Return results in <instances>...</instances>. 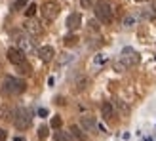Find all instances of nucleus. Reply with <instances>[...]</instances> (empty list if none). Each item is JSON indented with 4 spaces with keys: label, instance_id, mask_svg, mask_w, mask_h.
<instances>
[{
    "label": "nucleus",
    "instance_id": "obj_1",
    "mask_svg": "<svg viewBox=\"0 0 156 141\" xmlns=\"http://www.w3.org/2000/svg\"><path fill=\"white\" fill-rule=\"evenodd\" d=\"M25 82L19 80V78H15V76H6V80H4V86H2V93L8 97H15V96H21L23 92H25Z\"/></svg>",
    "mask_w": 156,
    "mask_h": 141
},
{
    "label": "nucleus",
    "instance_id": "obj_2",
    "mask_svg": "<svg viewBox=\"0 0 156 141\" xmlns=\"http://www.w3.org/2000/svg\"><path fill=\"white\" fill-rule=\"evenodd\" d=\"M95 17L105 25L112 23V8L108 4V0H99L95 4Z\"/></svg>",
    "mask_w": 156,
    "mask_h": 141
},
{
    "label": "nucleus",
    "instance_id": "obj_3",
    "mask_svg": "<svg viewBox=\"0 0 156 141\" xmlns=\"http://www.w3.org/2000/svg\"><path fill=\"white\" fill-rule=\"evenodd\" d=\"M30 122H33V116H30L29 109H17V111H15L13 124H15V128H17V130H27V128H30Z\"/></svg>",
    "mask_w": 156,
    "mask_h": 141
},
{
    "label": "nucleus",
    "instance_id": "obj_4",
    "mask_svg": "<svg viewBox=\"0 0 156 141\" xmlns=\"http://www.w3.org/2000/svg\"><path fill=\"white\" fill-rule=\"evenodd\" d=\"M40 12H42V17H44L46 21H53V19H55L57 15H59L61 8H59V4L55 2V0H48V2H44V4H42Z\"/></svg>",
    "mask_w": 156,
    "mask_h": 141
},
{
    "label": "nucleus",
    "instance_id": "obj_5",
    "mask_svg": "<svg viewBox=\"0 0 156 141\" xmlns=\"http://www.w3.org/2000/svg\"><path fill=\"white\" fill-rule=\"evenodd\" d=\"M120 61L126 67H133L139 63V53L133 50V48H129V46H126V48L122 50V56H120Z\"/></svg>",
    "mask_w": 156,
    "mask_h": 141
},
{
    "label": "nucleus",
    "instance_id": "obj_6",
    "mask_svg": "<svg viewBox=\"0 0 156 141\" xmlns=\"http://www.w3.org/2000/svg\"><path fill=\"white\" fill-rule=\"evenodd\" d=\"M13 36L17 38V42H19V50L25 53V56H30V53L34 52V44H33V40H30L29 36L19 34V33H13Z\"/></svg>",
    "mask_w": 156,
    "mask_h": 141
},
{
    "label": "nucleus",
    "instance_id": "obj_7",
    "mask_svg": "<svg viewBox=\"0 0 156 141\" xmlns=\"http://www.w3.org/2000/svg\"><path fill=\"white\" fill-rule=\"evenodd\" d=\"M8 61H10V63H13L15 67L17 65H21L23 61H27V57H25V53H23L19 48H8Z\"/></svg>",
    "mask_w": 156,
    "mask_h": 141
},
{
    "label": "nucleus",
    "instance_id": "obj_8",
    "mask_svg": "<svg viewBox=\"0 0 156 141\" xmlns=\"http://www.w3.org/2000/svg\"><path fill=\"white\" fill-rule=\"evenodd\" d=\"M15 111H17V109H13L8 101H0V118L2 120H13Z\"/></svg>",
    "mask_w": 156,
    "mask_h": 141
},
{
    "label": "nucleus",
    "instance_id": "obj_9",
    "mask_svg": "<svg viewBox=\"0 0 156 141\" xmlns=\"http://www.w3.org/2000/svg\"><path fill=\"white\" fill-rule=\"evenodd\" d=\"M38 57H40L44 63H50V61L55 57V50H53L51 46H42V48H38Z\"/></svg>",
    "mask_w": 156,
    "mask_h": 141
},
{
    "label": "nucleus",
    "instance_id": "obj_10",
    "mask_svg": "<svg viewBox=\"0 0 156 141\" xmlns=\"http://www.w3.org/2000/svg\"><path fill=\"white\" fill-rule=\"evenodd\" d=\"M65 25H67L69 31H76L78 27L82 25V15H80V13H71V15L67 17V23H65Z\"/></svg>",
    "mask_w": 156,
    "mask_h": 141
},
{
    "label": "nucleus",
    "instance_id": "obj_11",
    "mask_svg": "<svg viewBox=\"0 0 156 141\" xmlns=\"http://www.w3.org/2000/svg\"><path fill=\"white\" fill-rule=\"evenodd\" d=\"M25 29H27V33L33 34V36H40L44 33L42 25H40V23H36V21H27L25 23Z\"/></svg>",
    "mask_w": 156,
    "mask_h": 141
},
{
    "label": "nucleus",
    "instance_id": "obj_12",
    "mask_svg": "<svg viewBox=\"0 0 156 141\" xmlns=\"http://www.w3.org/2000/svg\"><path fill=\"white\" fill-rule=\"evenodd\" d=\"M80 124H82V128L86 130V132H93L95 130V126H97V122H95V118H93V116H82L80 118Z\"/></svg>",
    "mask_w": 156,
    "mask_h": 141
},
{
    "label": "nucleus",
    "instance_id": "obj_13",
    "mask_svg": "<svg viewBox=\"0 0 156 141\" xmlns=\"http://www.w3.org/2000/svg\"><path fill=\"white\" fill-rule=\"evenodd\" d=\"M101 113H103V118L105 120H112V116H114V107H112V103L105 101V103L101 105Z\"/></svg>",
    "mask_w": 156,
    "mask_h": 141
},
{
    "label": "nucleus",
    "instance_id": "obj_14",
    "mask_svg": "<svg viewBox=\"0 0 156 141\" xmlns=\"http://www.w3.org/2000/svg\"><path fill=\"white\" fill-rule=\"evenodd\" d=\"M53 141H73V136H71V132H55L53 134Z\"/></svg>",
    "mask_w": 156,
    "mask_h": 141
},
{
    "label": "nucleus",
    "instance_id": "obj_15",
    "mask_svg": "<svg viewBox=\"0 0 156 141\" xmlns=\"http://www.w3.org/2000/svg\"><path fill=\"white\" fill-rule=\"evenodd\" d=\"M71 136H74L78 141H88V137H86V134H84V132L80 130V128H78V126H74V124H73V126H71Z\"/></svg>",
    "mask_w": 156,
    "mask_h": 141
},
{
    "label": "nucleus",
    "instance_id": "obj_16",
    "mask_svg": "<svg viewBox=\"0 0 156 141\" xmlns=\"http://www.w3.org/2000/svg\"><path fill=\"white\" fill-rule=\"evenodd\" d=\"M17 70H19L21 74H25V76H29V74H33V67H30V65L27 63V61H23L21 65H17Z\"/></svg>",
    "mask_w": 156,
    "mask_h": 141
},
{
    "label": "nucleus",
    "instance_id": "obj_17",
    "mask_svg": "<svg viewBox=\"0 0 156 141\" xmlns=\"http://www.w3.org/2000/svg\"><path fill=\"white\" fill-rule=\"evenodd\" d=\"M88 86H90V78H80V80L76 82V92H84Z\"/></svg>",
    "mask_w": 156,
    "mask_h": 141
},
{
    "label": "nucleus",
    "instance_id": "obj_18",
    "mask_svg": "<svg viewBox=\"0 0 156 141\" xmlns=\"http://www.w3.org/2000/svg\"><path fill=\"white\" fill-rule=\"evenodd\" d=\"M78 40H80V38H78L76 34H67L63 42H65V46H76V44H78Z\"/></svg>",
    "mask_w": 156,
    "mask_h": 141
},
{
    "label": "nucleus",
    "instance_id": "obj_19",
    "mask_svg": "<svg viewBox=\"0 0 156 141\" xmlns=\"http://www.w3.org/2000/svg\"><path fill=\"white\" fill-rule=\"evenodd\" d=\"M135 21H137V19H135V15H126V17H124V27H128V29H129V27H133V25H135Z\"/></svg>",
    "mask_w": 156,
    "mask_h": 141
},
{
    "label": "nucleus",
    "instance_id": "obj_20",
    "mask_svg": "<svg viewBox=\"0 0 156 141\" xmlns=\"http://www.w3.org/2000/svg\"><path fill=\"white\" fill-rule=\"evenodd\" d=\"M116 105H118V109H120L122 116H128V114H129V109H128V105L124 103V101H118V103H116Z\"/></svg>",
    "mask_w": 156,
    "mask_h": 141
},
{
    "label": "nucleus",
    "instance_id": "obj_21",
    "mask_svg": "<svg viewBox=\"0 0 156 141\" xmlns=\"http://www.w3.org/2000/svg\"><path fill=\"white\" fill-rule=\"evenodd\" d=\"M36 10H38V6H36V4H29V8H27L25 15H27V17H33V15L36 13Z\"/></svg>",
    "mask_w": 156,
    "mask_h": 141
},
{
    "label": "nucleus",
    "instance_id": "obj_22",
    "mask_svg": "<svg viewBox=\"0 0 156 141\" xmlns=\"http://www.w3.org/2000/svg\"><path fill=\"white\" fill-rule=\"evenodd\" d=\"M61 124H63V120H61V116H53V118H51V128L59 130V128H61Z\"/></svg>",
    "mask_w": 156,
    "mask_h": 141
},
{
    "label": "nucleus",
    "instance_id": "obj_23",
    "mask_svg": "<svg viewBox=\"0 0 156 141\" xmlns=\"http://www.w3.org/2000/svg\"><path fill=\"white\" fill-rule=\"evenodd\" d=\"M126 69H128V67L124 65L122 61H116V63H114V70H116V73H124V70H126Z\"/></svg>",
    "mask_w": 156,
    "mask_h": 141
},
{
    "label": "nucleus",
    "instance_id": "obj_24",
    "mask_svg": "<svg viewBox=\"0 0 156 141\" xmlns=\"http://www.w3.org/2000/svg\"><path fill=\"white\" fill-rule=\"evenodd\" d=\"M27 2H29V0H15V2H13V6H12V8H13V10H21V8L25 6Z\"/></svg>",
    "mask_w": 156,
    "mask_h": 141
},
{
    "label": "nucleus",
    "instance_id": "obj_25",
    "mask_svg": "<svg viewBox=\"0 0 156 141\" xmlns=\"http://www.w3.org/2000/svg\"><path fill=\"white\" fill-rule=\"evenodd\" d=\"M38 137H42V139L48 137V128H46V126H40V128H38Z\"/></svg>",
    "mask_w": 156,
    "mask_h": 141
},
{
    "label": "nucleus",
    "instance_id": "obj_26",
    "mask_svg": "<svg viewBox=\"0 0 156 141\" xmlns=\"http://www.w3.org/2000/svg\"><path fill=\"white\" fill-rule=\"evenodd\" d=\"M93 61H95L97 65H103L105 61H107V56H101V53H99V56H95V59H93Z\"/></svg>",
    "mask_w": 156,
    "mask_h": 141
},
{
    "label": "nucleus",
    "instance_id": "obj_27",
    "mask_svg": "<svg viewBox=\"0 0 156 141\" xmlns=\"http://www.w3.org/2000/svg\"><path fill=\"white\" fill-rule=\"evenodd\" d=\"M38 116H40V118H46V116H48V109H38Z\"/></svg>",
    "mask_w": 156,
    "mask_h": 141
},
{
    "label": "nucleus",
    "instance_id": "obj_28",
    "mask_svg": "<svg viewBox=\"0 0 156 141\" xmlns=\"http://www.w3.org/2000/svg\"><path fill=\"white\" fill-rule=\"evenodd\" d=\"M6 137H8V132L4 128H0V141H6Z\"/></svg>",
    "mask_w": 156,
    "mask_h": 141
},
{
    "label": "nucleus",
    "instance_id": "obj_29",
    "mask_svg": "<svg viewBox=\"0 0 156 141\" xmlns=\"http://www.w3.org/2000/svg\"><path fill=\"white\" fill-rule=\"evenodd\" d=\"M55 103H57V105H63V103H65V99H63V97H57V99H55Z\"/></svg>",
    "mask_w": 156,
    "mask_h": 141
},
{
    "label": "nucleus",
    "instance_id": "obj_30",
    "mask_svg": "<svg viewBox=\"0 0 156 141\" xmlns=\"http://www.w3.org/2000/svg\"><path fill=\"white\" fill-rule=\"evenodd\" d=\"M90 4H91V0H82V6H84V8H88Z\"/></svg>",
    "mask_w": 156,
    "mask_h": 141
},
{
    "label": "nucleus",
    "instance_id": "obj_31",
    "mask_svg": "<svg viewBox=\"0 0 156 141\" xmlns=\"http://www.w3.org/2000/svg\"><path fill=\"white\" fill-rule=\"evenodd\" d=\"M48 84H50V86H53V84H55V80H53V76H50V78H48Z\"/></svg>",
    "mask_w": 156,
    "mask_h": 141
},
{
    "label": "nucleus",
    "instance_id": "obj_32",
    "mask_svg": "<svg viewBox=\"0 0 156 141\" xmlns=\"http://www.w3.org/2000/svg\"><path fill=\"white\" fill-rule=\"evenodd\" d=\"M135 2H145V0H135Z\"/></svg>",
    "mask_w": 156,
    "mask_h": 141
}]
</instances>
